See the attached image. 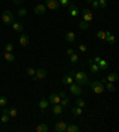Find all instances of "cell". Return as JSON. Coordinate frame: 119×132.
<instances>
[{
    "label": "cell",
    "instance_id": "1",
    "mask_svg": "<svg viewBox=\"0 0 119 132\" xmlns=\"http://www.w3.org/2000/svg\"><path fill=\"white\" fill-rule=\"evenodd\" d=\"M74 78H75V81L79 86H83V85L88 83V75L85 72H75Z\"/></svg>",
    "mask_w": 119,
    "mask_h": 132
},
{
    "label": "cell",
    "instance_id": "2",
    "mask_svg": "<svg viewBox=\"0 0 119 132\" xmlns=\"http://www.w3.org/2000/svg\"><path fill=\"white\" fill-rule=\"evenodd\" d=\"M1 19H3L4 24H6V25H11V24H13V22H14V16L11 11L6 10V11H4L3 14H1Z\"/></svg>",
    "mask_w": 119,
    "mask_h": 132
},
{
    "label": "cell",
    "instance_id": "3",
    "mask_svg": "<svg viewBox=\"0 0 119 132\" xmlns=\"http://www.w3.org/2000/svg\"><path fill=\"white\" fill-rule=\"evenodd\" d=\"M91 88L95 94H101V93H104V91H105V86H104L100 81L91 82Z\"/></svg>",
    "mask_w": 119,
    "mask_h": 132
},
{
    "label": "cell",
    "instance_id": "4",
    "mask_svg": "<svg viewBox=\"0 0 119 132\" xmlns=\"http://www.w3.org/2000/svg\"><path fill=\"white\" fill-rule=\"evenodd\" d=\"M81 16H82V20L87 22V23H89V22L93 20V13H92L91 10L83 9L82 11H81Z\"/></svg>",
    "mask_w": 119,
    "mask_h": 132
},
{
    "label": "cell",
    "instance_id": "5",
    "mask_svg": "<svg viewBox=\"0 0 119 132\" xmlns=\"http://www.w3.org/2000/svg\"><path fill=\"white\" fill-rule=\"evenodd\" d=\"M45 5H46L48 9L52 10V11H56V10H58V7H60L58 0H46Z\"/></svg>",
    "mask_w": 119,
    "mask_h": 132
},
{
    "label": "cell",
    "instance_id": "6",
    "mask_svg": "<svg viewBox=\"0 0 119 132\" xmlns=\"http://www.w3.org/2000/svg\"><path fill=\"white\" fill-rule=\"evenodd\" d=\"M69 9H68V11H69V13H70V16H73V17H78L79 14H80V11H79V9H78V6L74 4V3H69Z\"/></svg>",
    "mask_w": 119,
    "mask_h": 132
},
{
    "label": "cell",
    "instance_id": "7",
    "mask_svg": "<svg viewBox=\"0 0 119 132\" xmlns=\"http://www.w3.org/2000/svg\"><path fill=\"white\" fill-rule=\"evenodd\" d=\"M69 91L72 94L74 95H80L81 94V86H79L78 83H72V85H69Z\"/></svg>",
    "mask_w": 119,
    "mask_h": 132
},
{
    "label": "cell",
    "instance_id": "8",
    "mask_svg": "<svg viewBox=\"0 0 119 132\" xmlns=\"http://www.w3.org/2000/svg\"><path fill=\"white\" fill-rule=\"evenodd\" d=\"M67 125L68 124L64 123V121H57V123L55 124V131L56 132H64L66 131V128H67Z\"/></svg>",
    "mask_w": 119,
    "mask_h": 132
},
{
    "label": "cell",
    "instance_id": "9",
    "mask_svg": "<svg viewBox=\"0 0 119 132\" xmlns=\"http://www.w3.org/2000/svg\"><path fill=\"white\" fill-rule=\"evenodd\" d=\"M35 13L38 14V16H42V14L45 13V5L43 4H38L35 7Z\"/></svg>",
    "mask_w": 119,
    "mask_h": 132
},
{
    "label": "cell",
    "instance_id": "10",
    "mask_svg": "<svg viewBox=\"0 0 119 132\" xmlns=\"http://www.w3.org/2000/svg\"><path fill=\"white\" fill-rule=\"evenodd\" d=\"M49 101H50L52 105H55V104H60V101H61V98H60L58 94H55V93H52L49 95Z\"/></svg>",
    "mask_w": 119,
    "mask_h": 132
},
{
    "label": "cell",
    "instance_id": "11",
    "mask_svg": "<svg viewBox=\"0 0 119 132\" xmlns=\"http://www.w3.org/2000/svg\"><path fill=\"white\" fill-rule=\"evenodd\" d=\"M52 112H54L55 115H60V114H62V113H63V107H62V105H61V104H55L54 107H52Z\"/></svg>",
    "mask_w": 119,
    "mask_h": 132
},
{
    "label": "cell",
    "instance_id": "12",
    "mask_svg": "<svg viewBox=\"0 0 119 132\" xmlns=\"http://www.w3.org/2000/svg\"><path fill=\"white\" fill-rule=\"evenodd\" d=\"M46 70L44 68H39V69H37L36 70V76L38 80H41V79H44L46 76Z\"/></svg>",
    "mask_w": 119,
    "mask_h": 132
},
{
    "label": "cell",
    "instance_id": "13",
    "mask_svg": "<svg viewBox=\"0 0 119 132\" xmlns=\"http://www.w3.org/2000/svg\"><path fill=\"white\" fill-rule=\"evenodd\" d=\"M19 43H20V45L28 46L29 45V36L28 35H22V36L19 37Z\"/></svg>",
    "mask_w": 119,
    "mask_h": 132
},
{
    "label": "cell",
    "instance_id": "14",
    "mask_svg": "<svg viewBox=\"0 0 119 132\" xmlns=\"http://www.w3.org/2000/svg\"><path fill=\"white\" fill-rule=\"evenodd\" d=\"M12 29L17 32H22L24 30V25L22 23H18V22H17V23L13 22V24H12Z\"/></svg>",
    "mask_w": 119,
    "mask_h": 132
},
{
    "label": "cell",
    "instance_id": "15",
    "mask_svg": "<svg viewBox=\"0 0 119 132\" xmlns=\"http://www.w3.org/2000/svg\"><path fill=\"white\" fill-rule=\"evenodd\" d=\"M64 39L67 42H69V43H72V42L75 41V33H74L73 31H68L67 33H66V37H64Z\"/></svg>",
    "mask_w": 119,
    "mask_h": 132
},
{
    "label": "cell",
    "instance_id": "16",
    "mask_svg": "<svg viewBox=\"0 0 119 132\" xmlns=\"http://www.w3.org/2000/svg\"><path fill=\"white\" fill-rule=\"evenodd\" d=\"M62 82H63L64 85H72L74 82V79H73V76H70V75H64L63 78H62Z\"/></svg>",
    "mask_w": 119,
    "mask_h": 132
},
{
    "label": "cell",
    "instance_id": "17",
    "mask_svg": "<svg viewBox=\"0 0 119 132\" xmlns=\"http://www.w3.org/2000/svg\"><path fill=\"white\" fill-rule=\"evenodd\" d=\"M107 82H115L118 80V74L117 73H110L108 74V76L106 78Z\"/></svg>",
    "mask_w": 119,
    "mask_h": 132
},
{
    "label": "cell",
    "instance_id": "18",
    "mask_svg": "<svg viewBox=\"0 0 119 132\" xmlns=\"http://www.w3.org/2000/svg\"><path fill=\"white\" fill-rule=\"evenodd\" d=\"M48 105H49V101L45 100V99H42V100L38 102V107H39L42 111H45V108L48 107Z\"/></svg>",
    "mask_w": 119,
    "mask_h": 132
},
{
    "label": "cell",
    "instance_id": "19",
    "mask_svg": "<svg viewBox=\"0 0 119 132\" xmlns=\"http://www.w3.org/2000/svg\"><path fill=\"white\" fill-rule=\"evenodd\" d=\"M4 57H5V59H6L7 62H13L14 58H16V56H14L12 52H6V51H5Z\"/></svg>",
    "mask_w": 119,
    "mask_h": 132
},
{
    "label": "cell",
    "instance_id": "20",
    "mask_svg": "<svg viewBox=\"0 0 119 132\" xmlns=\"http://www.w3.org/2000/svg\"><path fill=\"white\" fill-rule=\"evenodd\" d=\"M49 130L48 126H46L45 124H39V125H37L36 126V132H46Z\"/></svg>",
    "mask_w": 119,
    "mask_h": 132
},
{
    "label": "cell",
    "instance_id": "21",
    "mask_svg": "<svg viewBox=\"0 0 119 132\" xmlns=\"http://www.w3.org/2000/svg\"><path fill=\"white\" fill-rule=\"evenodd\" d=\"M66 131H67V132H78L79 127L76 126V125H74V124H69V125H67Z\"/></svg>",
    "mask_w": 119,
    "mask_h": 132
},
{
    "label": "cell",
    "instance_id": "22",
    "mask_svg": "<svg viewBox=\"0 0 119 132\" xmlns=\"http://www.w3.org/2000/svg\"><path fill=\"white\" fill-rule=\"evenodd\" d=\"M98 65H99V68L102 69V70H106V69L108 68V63H107V61H105V59H100Z\"/></svg>",
    "mask_w": 119,
    "mask_h": 132
},
{
    "label": "cell",
    "instance_id": "23",
    "mask_svg": "<svg viewBox=\"0 0 119 132\" xmlns=\"http://www.w3.org/2000/svg\"><path fill=\"white\" fill-rule=\"evenodd\" d=\"M72 114H73V115H81V114H82V108L75 106V107H73V109H72Z\"/></svg>",
    "mask_w": 119,
    "mask_h": 132
},
{
    "label": "cell",
    "instance_id": "24",
    "mask_svg": "<svg viewBox=\"0 0 119 132\" xmlns=\"http://www.w3.org/2000/svg\"><path fill=\"white\" fill-rule=\"evenodd\" d=\"M89 69H91V73H93V74H98L99 73V70H100L99 65H98L96 63H92L91 67H89Z\"/></svg>",
    "mask_w": 119,
    "mask_h": 132
},
{
    "label": "cell",
    "instance_id": "25",
    "mask_svg": "<svg viewBox=\"0 0 119 132\" xmlns=\"http://www.w3.org/2000/svg\"><path fill=\"white\" fill-rule=\"evenodd\" d=\"M105 88L108 92H114L115 91V86L113 85V82H106V86Z\"/></svg>",
    "mask_w": 119,
    "mask_h": 132
},
{
    "label": "cell",
    "instance_id": "26",
    "mask_svg": "<svg viewBox=\"0 0 119 132\" xmlns=\"http://www.w3.org/2000/svg\"><path fill=\"white\" fill-rule=\"evenodd\" d=\"M79 27H80L81 30H87L88 27H89V23L85 22V20H81V22L79 23Z\"/></svg>",
    "mask_w": 119,
    "mask_h": 132
},
{
    "label": "cell",
    "instance_id": "27",
    "mask_svg": "<svg viewBox=\"0 0 119 132\" xmlns=\"http://www.w3.org/2000/svg\"><path fill=\"white\" fill-rule=\"evenodd\" d=\"M26 14H28V10L26 9H20L18 10V16L20 18H24V17H26Z\"/></svg>",
    "mask_w": 119,
    "mask_h": 132
},
{
    "label": "cell",
    "instance_id": "28",
    "mask_svg": "<svg viewBox=\"0 0 119 132\" xmlns=\"http://www.w3.org/2000/svg\"><path fill=\"white\" fill-rule=\"evenodd\" d=\"M60 104L62 105V107H67V106L69 105V99L66 96V98H62L61 99V101H60Z\"/></svg>",
    "mask_w": 119,
    "mask_h": 132
},
{
    "label": "cell",
    "instance_id": "29",
    "mask_svg": "<svg viewBox=\"0 0 119 132\" xmlns=\"http://www.w3.org/2000/svg\"><path fill=\"white\" fill-rule=\"evenodd\" d=\"M0 120H1V123L3 124H7L9 123V120H10V115L9 114H3V115H1V118H0Z\"/></svg>",
    "mask_w": 119,
    "mask_h": 132
},
{
    "label": "cell",
    "instance_id": "30",
    "mask_svg": "<svg viewBox=\"0 0 119 132\" xmlns=\"http://www.w3.org/2000/svg\"><path fill=\"white\" fill-rule=\"evenodd\" d=\"M105 41H107V43H110V44H114L115 43V37L113 35H110V36L106 37Z\"/></svg>",
    "mask_w": 119,
    "mask_h": 132
},
{
    "label": "cell",
    "instance_id": "31",
    "mask_svg": "<svg viewBox=\"0 0 119 132\" xmlns=\"http://www.w3.org/2000/svg\"><path fill=\"white\" fill-rule=\"evenodd\" d=\"M17 114H18V111H17V108H14V107H12V108H10L9 111V115L10 117H17Z\"/></svg>",
    "mask_w": 119,
    "mask_h": 132
},
{
    "label": "cell",
    "instance_id": "32",
    "mask_svg": "<svg viewBox=\"0 0 119 132\" xmlns=\"http://www.w3.org/2000/svg\"><path fill=\"white\" fill-rule=\"evenodd\" d=\"M26 74H28L29 76H33V75H36V70L32 68V67H28L26 68Z\"/></svg>",
    "mask_w": 119,
    "mask_h": 132
},
{
    "label": "cell",
    "instance_id": "33",
    "mask_svg": "<svg viewBox=\"0 0 119 132\" xmlns=\"http://www.w3.org/2000/svg\"><path fill=\"white\" fill-rule=\"evenodd\" d=\"M96 36H98V38H99V39H102V41H105V39H106L105 31H102V30H100V31H98V33H96Z\"/></svg>",
    "mask_w": 119,
    "mask_h": 132
},
{
    "label": "cell",
    "instance_id": "34",
    "mask_svg": "<svg viewBox=\"0 0 119 132\" xmlns=\"http://www.w3.org/2000/svg\"><path fill=\"white\" fill-rule=\"evenodd\" d=\"M78 61H79V56L76 54H72L70 55V62L73 64H75V63H78Z\"/></svg>",
    "mask_w": 119,
    "mask_h": 132
},
{
    "label": "cell",
    "instance_id": "35",
    "mask_svg": "<svg viewBox=\"0 0 119 132\" xmlns=\"http://www.w3.org/2000/svg\"><path fill=\"white\" fill-rule=\"evenodd\" d=\"M75 105L78 106V107H81V108H83L85 107V101L82 100V99H76V101H75Z\"/></svg>",
    "mask_w": 119,
    "mask_h": 132
},
{
    "label": "cell",
    "instance_id": "36",
    "mask_svg": "<svg viewBox=\"0 0 119 132\" xmlns=\"http://www.w3.org/2000/svg\"><path fill=\"white\" fill-rule=\"evenodd\" d=\"M12 50H13V44L12 43H7L5 45V51L6 52H12Z\"/></svg>",
    "mask_w": 119,
    "mask_h": 132
},
{
    "label": "cell",
    "instance_id": "37",
    "mask_svg": "<svg viewBox=\"0 0 119 132\" xmlns=\"http://www.w3.org/2000/svg\"><path fill=\"white\" fill-rule=\"evenodd\" d=\"M5 105H7V98L6 96H0V106L4 107Z\"/></svg>",
    "mask_w": 119,
    "mask_h": 132
},
{
    "label": "cell",
    "instance_id": "38",
    "mask_svg": "<svg viewBox=\"0 0 119 132\" xmlns=\"http://www.w3.org/2000/svg\"><path fill=\"white\" fill-rule=\"evenodd\" d=\"M98 3H99L100 9H106L107 7V1L106 0H98Z\"/></svg>",
    "mask_w": 119,
    "mask_h": 132
},
{
    "label": "cell",
    "instance_id": "39",
    "mask_svg": "<svg viewBox=\"0 0 119 132\" xmlns=\"http://www.w3.org/2000/svg\"><path fill=\"white\" fill-rule=\"evenodd\" d=\"M91 4H92V6H93V9H94V10H99V9H100V6H99V3H98V0H93Z\"/></svg>",
    "mask_w": 119,
    "mask_h": 132
},
{
    "label": "cell",
    "instance_id": "40",
    "mask_svg": "<svg viewBox=\"0 0 119 132\" xmlns=\"http://www.w3.org/2000/svg\"><path fill=\"white\" fill-rule=\"evenodd\" d=\"M58 3H60V5H62V6H68L69 5V3H70V0H58Z\"/></svg>",
    "mask_w": 119,
    "mask_h": 132
},
{
    "label": "cell",
    "instance_id": "41",
    "mask_svg": "<svg viewBox=\"0 0 119 132\" xmlns=\"http://www.w3.org/2000/svg\"><path fill=\"white\" fill-rule=\"evenodd\" d=\"M79 49H80L81 52H86V51H87V46L85 45V44H81V45L79 46Z\"/></svg>",
    "mask_w": 119,
    "mask_h": 132
},
{
    "label": "cell",
    "instance_id": "42",
    "mask_svg": "<svg viewBox=\"0 0 119 132\" xmlns=\"http://www.w3.org/2000/svg\"><path fill=\"white\" fill-rule=\"evenodd\" d=\"M58 95H60V98L62 99V98H66V96H67V94H66V92H61Z\"/></svg>",
    "mask_w": 119,
    "mask_h": 132
},
{
    "label": "cell",
    "instance_id": "43",
    "mask_svg": "<svg viewBox=\"0 0 119 132\" xmlns=\"http://www.w3.org/2000/svg\"><path fill=\"white\" fill-rule=\"evenodd\" d=\"M100 57H99V56H95V57H94V63H96V64H98V63H99V61H100Z\"/></svg>",
    "mask_w": 119,
    "mask_h": 132
},
{
    "label": "cell",
    "instance_id": "44",
    "mask_svg": "<svg viewBox=\"0 0 119 132\" xmlns=\"http://www.w3.org/2000/svg\"><path fill=\"white\" fill-rule=\"evenodd\" d=\"M72 54H74V50H73V49H68V50H67V55L70 56Z\"/></svg>",
    "mask_w": 119,
    "mask_h": 132
},
{
    "label": "cell",
    "instance_id": "45",
    "mask_svg": "<svg viewBox=\"0 0 119 132\" xmlns=\"http://www.w3.org/2000/svg\"><path fill=\"white\" fill-rule=\"evenodd\" d=\"M12 1H13V4H16V5H19L23 3V1H20V0H12Z\"/></svg>",
    "mask_w": 119,
    "mask_h": 132
},
{
    "label": "cell",
    "instance_id": "46",
    "mask_svg": "<svg viewBox=\"0 0 119 132\" xmlns=\"http://www.w3.org/2000/svg\"><path fill=\"white\" fill-rule=\"evenodd\" d=\"M101 83H102V85H104V83H106V82H107V80H106V78H102V79H101Z\"/></svg>",
    "mask_w": 119,
    "mask_h": 132
},
{
    "label": "cell",
    "instance_id": "47",
    "mask_svg": "<svg viewBox=\"0 0 119 132\" xmlns=\"http://www.w3.org/2000/svg\"><path fill=\"white\" fill-rule=\"evenodd\" d=\"M9 111H10L9 108H4V111H3V113H5V114H9Z\"/></svg>",
    "mask_w": 119,
    "mask_h": 132
},
{
    "label": "cell",
    "instance_id": "48",
    "mask_svg": "<svg viewBox=\"0 0 119 132\" xmlns=\"http://www.w3.org/2000/svg\"><path fill=\"white\" fill-rule=\"evenodd\" d=\"M32 80H33V81H36V80H38V79H37L36 75H33V76H32Z\"/></svg>",
    "mask_w": 119,
    "mask_h": 132
},
{
    "label": "cell",
    "instance_id": "49",
    "mask_svg": "<svg viewBox=\"0 0 119 132\" xmlns=\"http://www.w3.org/2000/svg\"><path fill=\"white\" fill-rule=\"evenodd\" d=\"M85 1H86L87 4H91V3H92V1H93V0H85Z\"/></svg>",
    "mask_w": 119,
    "mask_h": 132
},
{
    "label": "cell",
    "instance_id": "50",
    "mask_svg": "<svg viewBox=\"0 0 119 132\" xmlns=\"http://www.w3.org/2000/svg\"><path fill=\"white\" fill-rule=\"evenodd\" d=\"M20 1H23V0H20Z\"/></svg>",
    "mask_w": 119,
    "mask_h": 132
},
{
    "label": "cell",
    "instance_id": "51",
    "mask_svg": "<svg viewBox=\"0 0 119 132\" xmlns=\"http://www.w3.org/2000/svg\"><path fill=\"white\" fill-rule=\"evenodd\" d=\"M106 1H107V0H106Z\"/></svg>",
    "mask_w": 119,
    "mask_h": 132
}]
</instances>
